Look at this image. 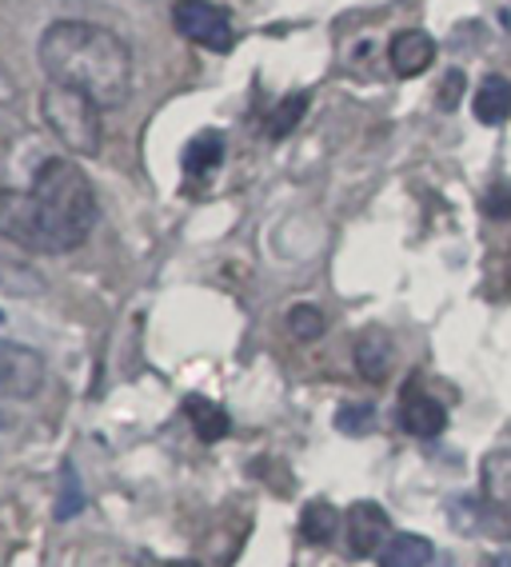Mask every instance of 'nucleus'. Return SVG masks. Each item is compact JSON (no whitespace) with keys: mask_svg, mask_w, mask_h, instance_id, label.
I'll return each instance as SVG.
<instances>
[{"mask_svg":"<svg viewBox=\"0 0 511 567\" xmlns=\"http://www.w3.org/2000/svg\"><path fill=\"white\" fill-rule=\"evenodd\" d=\"M101 204L93 181L69 156H52L36 168L32 188H0V240L29 252L61 256L81 248L96 228Z\"/></svg>","mask_w":511,"mask_h":567,"instance_id":"nucleus-1","label":"nucleus"},{"mask_svg":"<svg viewBox=\"0 0 511 567\" xmlns=\"http://www.w3.org/2000/svg\"><path fill=\"white\" fill-rule=\"evenodd\" d=\"M49 84L88 96L96 109H121L133 96V49L113 29L93 21H52L36 44Z\"/></svg>","mask_w":511,"mask_h":567,"instance_id":"nucleus-2","label":"nucleus"},{"mask_svg":"<svg viewBox=\"0 0 511 567\" xmlns=\"http://www.w3.org/2000/svg\"><path fill=\"white\" fill-rule=\"evenodd\" d=\"M41 121L69 153H76V156L101 153V141H104L101 109H96L88 96H81V92L49 84V89L41 92Z\"/></svg>","mask_w":511,"mask_h":567,"instance_id":"nucleus-3","label":"nucleus"},{"mask_svg":"<svg viewBox=\"0 0 511 567\" xmlns=\"http://www.w3.org/2000/svg\"><path fill=\"white\" fill-rule=\"evenodd\" d=\"M173 24L188 44H200L208 52H228L236 44L232 17L212 0H176Z\"/></svg>","mask_w":511,"mask_h":567,"instance_id":"nucleus-4","label":"nucleus"},{"mask_svg":"<svg viewBox=\"0 0 511 567\" xmlns=\"http://www.w3.org/2000/svg\"><path fill=\"white\" fill-rule=\"evenodd\" d=\"M44 388V360L17 340H0V395L29 400Z\"/></svg>","mask_w":511,"mask_h":567,"instance_id":"nucleus-5","label":"nucleus"},{"mask_svg":"<svg viewBox=\"0 0 511 567\" xmlns=\"http://www.w3.org/2000/svg\"><path fill=\"white\" fill-rule=\"evenodd\" d=\"M392 536V519L388 512L379 504H372V499H359V504H352L348 512V547L352 556H376V551H384V539Z\"/></svg>","mask_w":511,"mask_h":567,"instance_id":"nucleus-6","label":"nucleus"},{"mask_svg":"<svg viewBox=\"0 0 511 567\" xmlns=\"http://www.w3.org/2000/svg\"><path fill=\"white\" fill-rule=\"evenodd\" d=\"M399 424H404V432H411V436L431 440L448 427V412H444L431 395L408 388V392H404V404H399Z\"/></svg>","mask_w":511,"mask_h":567,"instance_id":"nucleus-7","label":"nucleus"},{"mask_svg":"<svg viewBox=\"0 0 511 567\" xmlns=\"http://www.w3.org/2000/svg\"><path fill=\"white\" fill-rule=\"evenodd\" d=\"M392 56V69H396V76H419V72L428 69L431 56H436V41H431L424 29H408V32H399L396 41H392L388 49Z\"/></svg>","mask_w":511,"mask_h":567,"instance_id":"nucleus-8","label":"nucleus"},{"mask_svg":"<svg viewBox=\"0 0 511 567\" xmlns=\"http://www.w3.org/2000/svg\"><path fill=\"white\" fill-rule=\"evenodd\" d=\"M431 556H436V547L431 539L424 536H392L379 551V567H428Z\"/></svg>","mask_w":511,"mask_h":567,"instance_id":"nucleus-9","label":"nucleus"},{"mask_svg":"<svg viewBox=\"0 0 511 567\" xmlns=\"http://www.w3.org/2000/svg\"><path fill=\"white\" fill-rule=\"evenodd\" d=\"M476 121L480 124H503L511 116V84L503 76H488V81L476 89Z\"/></svg>","mask_w":511,"mask_h":567,"instance_id":"nucleus-10","label":"nucleus"},{"mask_svg":"<svg viewBox=\"0 0 511 567\" xmlns=\"http://www.w3.org/2000/svg\"><path fill=\"white\" fill-rule=\"evenodd\" d=\"M185 412L192 420L196 436L205 440V444H216V440L228 436V412L220 404H212V400H205V395H188Z\"/></svg>","mask_w":511,"mask_h":567,"instance_id":"nucleus-11","label":"nucleus"},{"mask_svg":"<svg viewBox=\"0 0 511 567\" xmlns=\"http://www.w3.org/2000/svg\"><path fill=\"white\" fill-rule=\"evenodd\" d=\"M356 368L364 380H384L392 368V344H388V336L384 332H364L359 336V344H356Z\"/></svg>","mask_w":511,"mask_h":567,"instance_id":"nucleus-12","label":"nucleus"},{"mask_svg":"<svg viewBox=\"0 0 511 567\" xmlns=\"http://www.w3.org/2000/svg\"><path fill=\"white\" fill-rule=\"evenodd\" d=\"M340 527V516L336 507L324 504V499H312V504H304V516H300V536L307 539V544H327V539L336 536Z\"/></svg>","mask_w":511,"mask_h":567,"instance_id":"nucleus-13","label":"nucleus"},{"mask_svg":"<svg viewBox=\"0 0 511 567\" xmlns=\"http://www.w3.org/2000/svg\"><path fill=\"white\" fill-rule=\"evenodd\" d=\"M225 161V141L216 136V132H200L192 144H188V173L192 176H208L216 164Z\"/></svg>","mask_w":511,"mask_h":567,"instance_id":"nucleus-14","label":"nucleus"},{"mask_svg":"<svg viewBox=\"0 0 511 567\" xmlns=\"http://www.w3.org/2000/svg\"><path fill=\"white\" fill-rule=\"evenodd\" d=\"M288 332L296 336V340H316V336L324 332V316H320V308H312V305L292 308V312H288Z\"/></svg>","mask_w":511,"mask_h":567,"instance_id":"nucleus-15","label":"nucleus"},{"mask_svg":"<svg viewBox=\"0 0 511 567\" xmlns=\"http://www.w3.org/2000/svg\"><path fill=\"white\" fill-rule=\"evenodd\" d=\"M372 424H376L372 404H344L336 412V427L340 432H348V436H364V432H372Z\"/></svg>","mask_w":511,"mask_h":567,"instance_id":"nucleus-16","label":"nucleus"},{"mask_svg":"<svg viewBox=\"0 0 511 567\" xmlns=\"http://www.w3.org/2000/svg\"><path fill=\"white\" fill-rule=\"evenodd\" d=\"M84 507V492H81V476L76 467L64 464V480H61V507H56V519H72Z\"/></svg>","mask_w":511,"mask_h":567,"instance_id":"nucleus-17","label":"nucleus"},{"mask_svg":"<svg viewBox=\"0 0 511 567\" xmlns=\"http://www.w3.org/2000/svg\"><path fill=\"white\" fill-rule=\"evenodd\" d=\"M304 109H307V92H296V96H288V101L280 104L277 112H272V136H288V132H292L300 124Z\"/></svg>","mask_w":511,"mask_h":567,"instance_id":"nucleus-18","label":"nucleus"},{"mask_svg":"<svg viewBox=\"0 0 511 567\" xmlns=\"http://www.w3.org/2000/svg\"><path fill=\"white\" fill-rule=\"evenodd\" d=\"M483 213H488L491 220H508L511 216V184H496V193L483 200Z\"/></svg>","mask_w":511,"mask_h":567,"instance_id":"nucleus-19","label":"nucleus"},{"mask_svg":"<svg viewBox=\"0 0 511 567\" xmlns=\"http://www.w3.org/2000/svg\"><path fill=\"white\" fill-rule=\"evenodd\" d=\"M460 89H463V72H448V81H444V92H440V104L444 109H456V101H460Z\"/></svg>","mask_w":511,"mask_h":567,"instance_id":"nucleus-20","label":"nucleus"},{"mask_svg":"<svg viewBox=\"0 0 511 567\" xmlns=\"http://www.w3.org/2000/svg\"><path fill=\"white\" fill-rule=\"evenodd\" d=\"M480 567H511V556H508V551H500V556H488V559H483Z\"/></svg>","mask_w":511,"mask_h":567,"instance_id":"nucleus-21","label":"nucleus"},{"mask_svg":"<svg viewBox=\"0 0 511 567\" xmlns=\"http://www.w3.org/2000/svg\"><path fill=\"white\" fill-rule=\"evenodd\" d=\"M164 567H200V564H192V559H173V564H164Z\"/></svg>","mask_w":511,"mask_h":567,"instance_id":"nucleus-22","label":"nucleus"},{"mask_svg":"<svg viewBox=\"0 0 511 567\" xmlns=\"http://www.w3.org/2000/svg\"><path fill=\"white\" fill-rule=\"evenodd\" d=\"M0 324H4V312H0Z\"/></svg>","mask_w":511,"mask_h":567,"instance_id":"nucleus-23","label":"nucleus"},{"mask_svg":"<svg viewBox=\"0 0 511 567\" xmlns=\"http://www.w3.org/2000/svg\"><path fill=\"white\" fill-rule=\"evenodd\" d=\"M0 427H4V415H0Z\"/></svg>","mask_w":511,"mask_h":567,"instance_id":"nucleus-24","label":"nucleus"}]
</instances>
